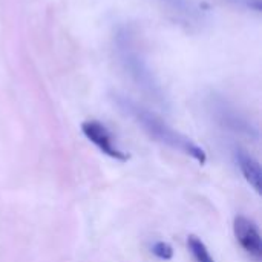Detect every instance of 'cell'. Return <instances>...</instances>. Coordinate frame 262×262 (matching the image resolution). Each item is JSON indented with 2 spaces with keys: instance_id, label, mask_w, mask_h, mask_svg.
<instances>
[{
  "instance_id": "obj_5",
  "label": "cell",
  "mask_w": 262,
  "mask_h": 262,
  "mask_svg": "<svg viewBox=\"0 0 262 262\" xmlns=\"http://www.w3.org/2000/svg\"><path fill=\"white\" fill-rule=\"evenodd\" d=\"M236 160H238V166H239V169H241L244 178L247 180V183H249L258 193H261L262 173L259 163H258L253 157L247 155L246 152H238V154H236Z\"/></svg>"
},
{
  "instance_id": "obj_2",
  "label": "cell",
  "mask_w": 262,
  "mask_h": 262,
  "mask_svg": "<svg viewBox=\"0 0 262 262\" xmlns=\"http://www.w3.org/2000/svg\"><path fill=\"white\" fill-rule=\"evenodd\" d=\"M114 48L121 68L129 74L132 81L152 98L163 100L161 86L149 66L135 32L129 26H120L115 31Z\"/></svg>"
},
{
  "instance_id": "obj_8",
  "label": "cell",
  "mask_w": 262,
  "mask_h": 262,
  "mask_svg": "<svg viewBox=\"0 0 262 262\" xmlns=\"http://www.w3.org/2000/svg\"><path fill=\"white\" fill-rule=\"evenodd\" d=\"M152 253H154L158 259H163V261H169V259H172V256H173L172 247H170L167 243H164V241L155 243V244L152 246Z\"/></svg>"
},
{
  "instance_id": "obj_6",
  "label": "cell",
  "mask_w": 262,
  "mask_h": 262,
  "mask_svg": "<svg viewBox=\"0 0 262 262\" xmlns=\"http://www.w3.org/2000/svg\"><path fill=\"white\" fill-rule=\"evenodd\" d=\"M187 246H189V250L193 256V259L196 262H215V259L212 258L209 249L206 247V244L196 238V236H189L187 238Z\"/></svg>"
},
{
  "instance_id": "obj_9",
  "label": "cell",
  "mask_w": 262,
  "mask_h": 262,
  "mask_svg": "<svg viewBox=\"0 0 262 262\" xmlns=\"http://www.w3.org/2000/svg\"><path fill=\"white\" fill-rule=\"evenodd\" d=\"M232 2H235L241 6H246L249 9H253L256 12L261 11V0H232Z\"/></svg>"
},
{
  "instance_id": "obj_1",
  "label": "cell",
  "mask_w": 262,
  "mask_h": 262,
  "mask_svg": "<svg viewBox=\"0 0 262 262\" xmlns=\"http://www.w3.org/2000/svg\"><path fill=\"white\" fill-rule=\"evenodd\" d=\"M114 101L118 104V107L123 112H126L130 118H134L157 141H160V143H163V144H166V146H169L178 152H183V154L192 157L193 160H196L201 164L206 163V160H207L206 152L196 143H193L189 137L180 134L173 127H170L158 115H155L149 109L143 107L137 101H134L129 97L121 95V94H115Z\"/></svg>"
},
{
  "instance_id": "obj_3",
  "label": "cell",
  "mask_w": 262,
  "mask_h": 262,
  "mask_svg": "<svg viewBox=\"0 0 262 262\" xmlns=\"http://www.w3.org/2000/svg\"><path fill=\"white\" fill-rule=\"evenodd\" d=\"M81 130L84 137L94 143L103 154H106L111 158H115L118 161H127L129 155H126L115 143V138L107 130L104 124H101L97 120H88L81 124Z\"/></svg>"
},
{
  "instance_id": "obj_7",
  "label": "cell",
  "mask_w": 262,
  "mask_h": 262,
  "mask_svg": "<svg viewBox=\"0 0 262 262\" xmlns=\"http://www.w3.org/2000/svg\"><path fill=\"white\" fill-rule=\"evenodd\" d=\"M173 12H178L181 15H193L195 8L190 0H158Z\"/></svg>"
},
{
  "instance_id": "obj_4",
  "label": "cell",
  "mask_w": 262,
  "mask_h": 262,
  "mask_svg": "<svg viewBox=\"0 0 262 262\" xmlns=\"http://www.w3.org/2000/svg\"><path fill=\"white\" fill-rule=\"evenodd\" d=\"M233 232H235V238H236L238 244L241 246V249L253 261L261 262L262 239L256 224L246 216H236L235 223H233Z\"/></svg>"
}]
</instances>
